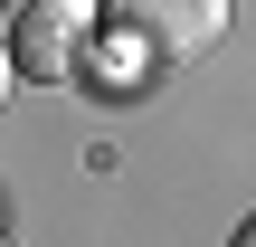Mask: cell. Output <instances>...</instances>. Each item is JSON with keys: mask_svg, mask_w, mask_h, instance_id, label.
Listing matches in <instances>:
<instances>
[{"mask_svg": "<svg viewBox=\"0 0 256 247\" xmlns=\"http://www.w3.org/2000/svg\"><path fill=\"white\" fill-rule=\"evenodd\" d=\"M218 29H228V0H104V48H114V76L133 86L190 67Z\"/></svg>", "mask_w": 256, "mask_h": 247, "instance_id": "6da1fadb", "label": "cell"}, {"mask_svg": "<svg viewBox=\"0 0 256 247\" xmlns=\"http://www.w3.org/2000/svg\"><path fill=\"white\" fill-rule=\"evenodd\" d=\"M95 19H104L95 0H19V19H10V67H19L28 86H57V76L86 57V38H104Z\"/></svg>", "mask_w": 256, "mask_h": 247, "instance_id": "7a4b0ae2", "label": "cell"}, {"mask_svg": "<svg viewBox=\"0 0 256 247\" xmlns=\"http://www.w3.org/2000/svg\"><path fill=\"white\" fill-rule=\"evenodd\" d=\"M238 247H256V219H247V228H238Z\"/></svg>", "mask_w": 256, "mask_h": 247, "instance_id": "3957f363", "label": "cell"}]
</instances>
